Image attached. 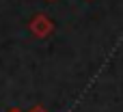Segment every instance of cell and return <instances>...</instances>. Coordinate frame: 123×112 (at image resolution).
<instances>
[{
	"instance_id": "6da1fadb",
	"label": "cell",
	"mask_w": 123,
	"mask_h": 112,
	"mask_svg": "<svg viewBox=\"0 0 123 112\" xmlns=\"http://www.w3.org/2000/svg\"><path fill=\"white\" fill-rule=\"evenodd\" d=\"M28 28H30V32H32L37 39H45V37H50V35L54 32V22H52L45 13H37V15L28 22Z\"/></svg>"
},
{
	"instance_id": "7a4b0ae2",
	"label": "cell",
	"mask_w": 123,
	"mask_h": 112,
	"mask_svg": "<svg viewBox=\"0 0 123 112\" xmlns=\"http://www.w3.org/2000/svg\"><path fill=\"white\" fill-rule=\"evenodd\" d=\"M48 2H54V0H48Z\"/></svg>"
}]
</instances>
